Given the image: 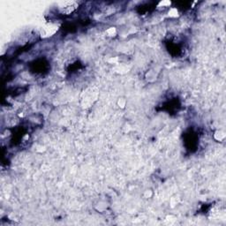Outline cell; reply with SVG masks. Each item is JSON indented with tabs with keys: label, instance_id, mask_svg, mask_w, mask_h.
Here are the masks:
<instances>
[{
	"label": "cell",
	"instance_id": "cell-4",
	"mask_svg": "<svg viewBox=\"0 0 226 226\" xmlns=\"http://www.w3.org/2000/svg\"><path fill=\"white\" fill-rule=\"evenodd\" d=\"M168 16L172 19H176L179 16V12H178V9L176 8V7H171L169 9L168 13H167Z\"/></svg>",
	"mask_w": 226,
	"mask_h": 226
},
{
	"label": "cell",
	"instance_id": "cell-6",
	"mask_svg": "<svg viewBox=\"0 0 226 226\" xmlns=\"http://www.w3.org/2000/svg\"><path fill=\"white\" fill-rule=\"evenodd\" d=\"M117 33H118V30H117V28L115 27H110L109 28L106 29L105 35L108 37H114V36H116Z\"/></svg>",
	"mask_w": 226,
	"mask_h": 226
},
{
	"label": "cell",
	"instance_id": "cell-9",
	"mask_svg": "<svg viewBox=\"0 0 226 226\" xmlns=\"http://www.w3.org/2000/svg\"><path fill=\"white\" fill-rule=\"evenodd\" d=\"M152 195H153V192H152V190H146L145 192H144V194H143V196L146 198V199H149V198H151L152 197Z\"/></svg>",
	"mask_w": 226,
	"mask_h": 226
},
{
	"label": "cell",
	"instance_id": "cell-5",
	"mask_svg": "<svg viewBox=\"0 0 226 226\" xmlns=\"http://www.w3.org/2000/svg\"><path fill=\"white\" fill-rule=\"evenodd\" d=\"M126 104H127V100H126V97L121 96V97H119V98L118 99V101H117V105L118 106V108H120V109H122V110L126 109Z\"/></svg>",
	"mask_w": 226,
	"mask_h": 226
},
{
	"label": "cell",
	"instance_id": "cell-2",
	"mask_svg": "<svg viewBox=\"0 0 226 226\" xmlns=\"http://www.w3.org/2000/svg\"><path fill=\"white\" fill-rule=\"evenodd\" d=\"M79 7V3L76 1H63L59 3L58 10L63 15H70Z\"/></svg>",
	"mask_w": 226,
	"mask_h": 226
},
{
	"label": "cell",
	"instance_id": "cell-1",
	"mask_svg": "<svg viewBox=\"0 0 226 226\" xmlns=\"http://www.w3.org/2000/svg\"><path fill=\"white\" fill-rule=\"evenodd\" d=\"M59 25L55 23V22H46L45 24L42 25V27L40 28V36L42 38L46 39L52 37L55 34L59 31Z\"/></svg>",
	"mask_w": 226,
	"mask_h": 226
},
{
	"label": "cell",
	"instance_id": "cell-10",
	"mask_svg": "<svg viewBox=\"0 0 226 226\" xmlns=\"http://www.w3.org/2000/svg\"><path fill=\"white\" fill-rule=\"evenodd\" d=\"M118 61V58H111L110 59H109V62L110 64H117Z\"/></svg>",
	"mask_w": 226,
	"mask_h": 226
},
{
	"label": "cell",
	"instance_id": "cell-7",
	"mask_svg": "<svg viewBox=\"0 0 226 226\" xmlns=\"http://www.w3.org/2000/svg\"><path fill=\"white\" fill-rule=\"evenodd\" d=\"M176 221H177V217L175 216H173V215H168L164 219V223L168 225H172L176 223Z\"/></svg>",
	"mask_w": 226,
	"mask_h": 226
},
{
	"label": "cell",
	"instance_id": "cell-8",
	"mask_svg": "<svg viewBox=\"0 0 226 226\" xmlns=\"http://www.w3.org/2000/svg\"><path fill=\"white\" fill-rule=\"evenodd\" d=\"M172 5V2L169 1V0H163L161 1L159 4H158V7H163V8H166V7H169Z\"/></svg>",
	"mask_w": 226,
	"mask_h": 226
},
{
	"label": "cell",
	"instance_id": "cell-3",
	"mask_svg": "<svg viewBox=\"0 0 226 226\" xmlns=\"http://www.w3.org/2000/svg\"><path fill=\"white\" fill-rule=\"evenodd\" d=\"M213 137L218 142H223L226 139V133L222 129H217L214 132Z\"/></svg>",
	"mask_w": 226,
	"mask_h": 226
}]
</instances>
